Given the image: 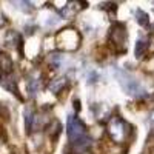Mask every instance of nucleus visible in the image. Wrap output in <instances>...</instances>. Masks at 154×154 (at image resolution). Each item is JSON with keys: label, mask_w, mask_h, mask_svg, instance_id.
Listing matches in <instances>:
<instances>
[{"label": "nucleus", "mask_w": 154, "mask_h": 154, "mask_svg": "<svg viewBox=\"0 0 154 154\" xmlns=\"http://www.w3.org/2000/svg\"><path fill=\"white\" fill-rule=\"evenodd\" d=\"M108 134L112 142L125 143L128 137L133 134V126L120 117H111L108 122Z\"/></svg>", "instance_id": "nucleus-1"}, {"label": "nucleus", "mask_w": 154, "mask_h": 154, "mask_svg": "<svg viewBox=\"0 0 154 154\" xmlns=\"http://www.w3.org/2000/svg\"><path fill=\"white\" fill-rule=\"evenodd\" d=\"M136 19H137V23L142 25V26H145V28L149 25V17H148L146 12L142 11V9H137L136 11Z\"/></svg>", "instance_id": "nucleus-9"}, {"label": "nucleus", "mask_w": 154, "mask_h": 154, "mask_svg": "<svg viewBox=\"0 0 154 154\" xmlns=\"http://www.w3.org/2000/svg\"><path fill=\"white\" fill-rule=\"evenodd\" d=\"M120 83H122L125 91L128 94H131V96H140L142 93H145L142 85H140L134 77H131L130 74H126V72H123V75L120 77Z\"/></svg>", "instance_id": "nucleus-4"}, {"label": "nucleus", "mask_w": 154, "mask_h": 154, "mask_svg": "<svg viewBox=\"0 0 154 154\" xmlns=\"http://www.w3.org/2000/svg\"><path fill=\"white\" fill-rule=\"evenodd\" d=\"M109 45L116 53H125L126 51V29L125 25L116 22L109 29Z\"/></svg>", "instance_id": "nucleus-2"}, {"label": "nucleus", "mask_w": 154, "mask_h": 154, "mask_svg": "<svg viewBox=\"0 0 154 154\" xmlns=\"http://www.w3.org/2000/svg\"><path fill=\"white\" fill-rule=\"evenodd\" d=\"M0 72H12V60L8 54H0Z\"/></svg>", "instance_id": "nucleus-6"}, {"label": "nucleus", "mask_w": 154, "mask_h": 154, "mask_svg": "<svg viewBox=\"0 0 154 154\" xmlns=\"http://www.w3.org/2000/svg\"><path fill=\"white\" fill-rule=\"evenodd\" d=\"M0 85H2L5 89H8L9 93L16 94L19 99H22V96L19 93V88H17V80L12 77V72H8V74L0 72Z\"/></svg>", "instance_id": "nucleus-5"}, {"label": "nucleus", "mask_w": 154, "mask_h": 154, "mask_svg": "<svg viewBox=\"0 0 154 154\" xmlns=\"http://www.w3.org/2000/svg\"><path fill=\"white\" fill-rule=\"evenodd\" d=\"M66 86V79L65 77H60V79H54V80H51V83L48 85V88L53 91L54 94H59L62 93V89Z\"/></svg>", "instance_id": "nucleus-8"}, {"label": "nucleus", "mask_w": 154, "mask_h": 154, "mask_svg": "<svg viewBox=\"0 0 154 154\" xmlns=\"http://www.w3.org/2000/svg\"><path fill=\"white\" fill-rule=\"evenodd\" d=\"M146 53H148V40H145V38H139L137 43H136V49H134L136 57L142 59Z\"/></svg>", "instance_id": "nucleus-7"}, {"label": "nucleus", "mask_w": 154, "mask_h": 154, "mask_svg": "<svg viewBox=\"0 0 154 154\" xmlns=\"http://www.w3.org/2000/svg\"><path fill=\"white\" fill-rule=\"evenodd\" d=\"M80 40L82 37L80 34L77 32L74 28H66V29H62V32H59L57 35V42L59 46L65 51H74L80 46Z\"/></svg>", "instance_id": "nucleus-3"}]
</instances>
